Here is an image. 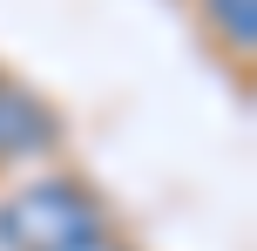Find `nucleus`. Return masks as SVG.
Masks as SVG:
<instances>
[{
	"label": "nucleus",
	"mask_w": 257,
	"mask_h": 251,
	"mask_svg": "<svg viewBox=\"0 0 257 251\" xmlns=\"http://www.w3.org/2000/svg\"><path fill=\"white\" fill-rule=\"evenodd\" d=\"M196 14H203V34L223 54L250 61V48H257V0H196Z\"/></svg>",
	"instance_id": "3"
},
{
	"label": "nucleus",
	"mask_w": 257,
	"mask_h": 251,
	"mask_svg": "<svg viewBox=\"0 0 257 251\" xmlns=\"http://www.w3.org/2000/svg\"><path fill=\"white\" fill-rule=\"evenodd\" d=\"M95 231H108V204L75 170L34 177V184L0 197V244L7 251H68V244L95 238Z\"/></svg>",
	"instance_id": "1"
},
{
	"label": "nucleus",
	"mask_w": 257,
	"mask_h": 251,
	"mask_svg": "<svg viewBox=\"0 0 257 251\" xmlns=\"http://www.w3.org/2000/svg\"><path fill=\"white\" fill-rule=\"evenodd\" d=\"M61 143H68L61 109H54L41 89H27V81H14L7 68H0V170L41 163V156H54Z\"/></svg>",
	"instance_id": "2"
},
{
	"label": "nucleus",
	"mask_w": 257,
	"mask_h": 251,
	"mask_svg": "<svg viewBox=\"0 0 257 251\" xmlns=\"http://www.w3.org/2000/svg\"><path fill=\"white\" fill-rule=\"evenodd\" d=\"M68 251H136V244L115 238V231H95V238H81V244H68Z\"/></svg>",
	"instance_id": "4"
}]
</instances>
